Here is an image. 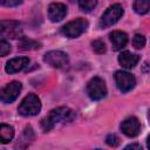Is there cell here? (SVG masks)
I'll return each instance as SVG.
<instances>
[{
  "label": "cell",
  "mask_w": 150,
  "mask_h": 150,
  "mask_svg": "<svg viewBox=\"0 0 150 150\" xmlns=\"http://www.w3.org/2000/svg\"><path fill=\"white\" fill-rule=\"evenodd\" d=\"M115 81H116L117 88L123 93L130 91L136 84L135 76L124 70H117L115 73Z\"/></svg>",
  "instance_id": "52a82bcc"
},
{
  "label": "cell",
  "mask_w": 150,
  "mask_h": 150,
  "mask_svg": "<svg viewBox=\"0 0 150 150\" xmlns=\"http://www.w3.org/2000/svg\"><path fill=\"white\" fill-rule=\"evenodd\" d=\"M95 150H102V149H95Z\"/></svg>",
  "instance_id": "4316f807"
},
{
  "label": "cell",
  "mask_w": 150,
  "mask_h": 150,
  "mask_svg": "<svg viewBox=\"0 0 150 150\" xmlns=\"http://www.w3.org/2000/svg\"><path fill=\"white\" fill-rule=\"evenodd\" d=\"M124 11H123V7L120 5V4H114L111 5L101 16L100 19V22H98V26L100 28H108L112 25H115L123 15Z\"/></svg>",
  "instance_id": "3957f363"
},
{
  "label": "cell",
  "mask_w": 150,
  "mask_h": 150,
  "mask_svg": "<svg viewBox=\"0 0 150 150\" xmlns=\"http://www.w3.org/2000/svg\"><path fill=\"white\" fill-rule=\"evenodd\" d=\"M132 8L139 15L146 14L148 12H150V1H146V0H137V1H135L132 4Z\"/></svg>",
  "instance_id": "e0dca14e"
},
{
  "label": "cell",
  "mask_w": 150,
  "mask_h": 150,
  "mask_svg": "<svg viewBox=\"0 0 150 150\" xmlns=\"http://www.w3.org/2000/svg\"><path fill=\"white\" fill-rule=\"evenodd\" d=\"M14 137V128L8 124H1L0 127V139L1 143H8Z\"/></svg>",
  "instance_id": "2e32d148"
},
{
  "label": "cell",
  "mask_w": 150,
  "mask_h": 150,
  "mask_svg": "<svg viewBox=\"0 0 150 150\" xmlns=\"http://www.w3.org/2000/svg\"><path fill=\"white\" fill-rule=\"evenodd\" d=\"M67 15V7L61 2H52L48 6V16L50 21L59 22Z\"/></svg>",
  "instance_id": "8fae6325"
},
{
  "label": "cell",
  "mask_w": 150,
  "mask_h": 150,
  "mask_svg": "<svg viewBox=\"0 0 150 150\" xmlns=\"http://www.w3.org/2000/svg\"><path fill=\"white\" fill-rule=\"evenodd\" d=\"M91 46H93L94 52L97 53V54H103L105 52V45H104V42L102 40H95V41H93Z\"/></svg>",
  "instance_id": "44dd1931"
},
{
  "label": "cell",
  "mask_w": 150,
  "mask_h": 150,
  "mask_svg": "<svg viewBox=\"0 0 150 150\" xmlns=\"http://www.w3.org/2000/svg\"><path fill=\"white\" fill-rule=\"evenodd\" d=\"M0 34L4 38L9 39H16L21 36L22 34V27L21 23L18 21H6L2 20L0 23Z\"/></svg>",
  "instance_id": "ba28073f"
},
{
  "label": "cell",
  "mask_w": 150,
  "mask_h": 150,
  "mask_svg": "<svg viewBox=\"0 0 150 150\" xmlns=\"http://www.w3.org/2000/svg\"><path fill=\"white\" fill-rule=\"evenodd\" d=\"M111 45H112V49L114 50H120L123 47H125L127 42H128V35L124 32L121 30H114L109 34Z\"/></svg>",
  "instance_id": "9a60e30c"
},
{
  "label": "cell",
  "mask_w": 150,
  "mask_h": 150,
  "mask_svg": "<svg viewBox=\"0 0 150 150\" xmlns=\"http://www.w3.org/2000/svg\"><path fill=\"white\" fill-rule=\"evenodd\" d=\"M139 61V56L137 54H134L131 52H122L118 56V62L123 67V68H127V69H131L134 68Z\"/></svg>",
  "instance_id": "5bb4252c"
},
{
  "label": "cell",
  "mask_w": 150,
  "mask_h": 150,
  "mask_svg": "<svg viewBox=\"0 0 150 150\" xmlns=\"http://www.w3.org/2000/svg\"><path fill=\"white\" fill-rule=\"evenodd\" d=\"M19 47L22 50H32V49H39L40 43L32 39H28V38H21V40L19 42Z\"/></svg>",
  "instance_id": "ac0fdd59"
},
{
  "label": "cell",
  "mask_w": 150,
  "mask_h": 150,
  "mask_svg": "<svg viewBox=\"0 0 150 150\" xmlns=\"http://www.w3.org/2000/svg\"><path fill=\"white\" fill-rule=\"evenodd\" d=\"M123 150H143L142 146L137 143H131V144H128Z\"/></svg>",
  "instance_id": "d4e9b609"
},
{
  "label": "cell",
  "mask_w": 150,
  "mask_h": 150,
  "mask_svg": "<svg viewBox=\"0 0 150 150\" xmlns=\"http://www.w3.org/2000/svg\"><path fill=\"white\" fill-rule=\"evenodd\" d=\"M120 128H121L122 132L125 136H128V137H135L141 131V123H139V121L136 117L131 116V117L125 118L121 123V127Z\"/></svg>",
  "instance_id": "30bf717a"
},
{
  "label": "cell",
  "mask_w": 150,
  "mask_h": 150,
  "mask_svg": "<svg viewBox=\"0 0 150 150\" xmlns=\"http://www.w3.org/2000/svg\"><path fill=\"white\" fill-rule=\"evenodd\" d=\"M9 52H11V45L5 39H1V41H0V55L6 56Z\"/></svg>",
  "instance_id": "7402d4cb"
},
{
  "label": "cell",
  "mask_w": 150,
  "mask_h": 150,
  "mask_svg": "<svg viewBox=\"0 0 150 150\" xmlns=\"http://www.w3.org/2000/svg\"><path fill=\"white\" fill-rule=\"evenodd\" d=\"M105 142H107L108 145H110V146H112V148H115V146H117V145L120 144V139H118V137H117L116 135H114V134L108 135L107 138H105Z\"/></svg>",
  "instance_id": "603a6c76"
},
{
  "label": "cell",
  "mask_w": 150,
  "mask_h": 150,
  "mask_svg": "<svg viewBox=\"0 0 150 150\" xmlns=\"http://www.w3.org/2000/svg\"><path fill=\"white\" fill-rule=\"evenodd\" d=\"M1 6H7V7H13V6H19V5H21L22 4V1H20V0H9V1H7V0H2L1 2Z\"/></svg>",
  "instance_id": "cb8c5ba5"
},
{
  "label": "cell",
  "mask_w": 150,
  "mask_h": 150,
  "mask_svg": "<svg viewBox=\"0 0 150 150\" xmlns=\"http://www.w3.org/2000/svg\"><path fill=\"white\" fill-rule=\"evenodd\" d=\"M146 145H148V148L150 149V136H149L148 139H146Z\"/></svg>",
  "instance_id": "484cf974"
},
{
  "label": "cell",
  "mask_w": 150,
  "mask_h": 150,
  "mask_svg": "<svg viewBox=\"0 0 150 150\" xmlns=\"http://www.w3.org/2000/svg\"><path fill=\"white\" fill-rule=\"evenodd\" d=\"M87 28H88V21L83 18H77L75 20L67 22L62 27L61 32L64 36H67L69 39H75L77 36H80L82 33H84Z\"/></svg>",
  "instance_id": "277c9868"
},
{
  "label": "cell",
  "mask_w": 150,
  "mask_h": 150,
  "mask_svg": "<svg viewBox=\"0 0 150 150\" xmlns=\"http://www.w3.org/2000/svg\"><path fill=\"white\" fill-rule=\"evenodd\" d=\"M97 5V1L96 0H81L79 1V7L81 8V11L86 12V13H89L91 12Z\"/></svg>",
  "instance_id": "d6986e66"
},
{
  "label": "cell",
  "mask_w": 150,
  "mask_h": 150,
  "mask_svg": "<svg viewBox=\"0 0 150 150\" xmlns=\"http://www.w3.org/2000/svg\"><path fill=\"white\" fill-rule=\"evenodd\" d=\"M87 94L94 101H100L103 97H105V95H107V87H105L104 81L101 77H98V76L93 77L87 83Z\"/></svg>",
  "instance_id": "5b68a950"
},
{
  "label": "cell",
  "mask_w": 150,
  "mask_h": 150,
  "mask_svg": "<svg viewBox=\"0 0 150 150\" xmlns=\"http://www.w3.org/2000/svg\"><path fill=\"white\" fill-rule=\"evenodd\" d=\"M43 61L54 68H63L68 64L69 57L64 52L50 50L43 55Z\"/></svg>",
  "instance_id": "8992f818"
},
{
  "label": "cell",
  "mask_w": 150,
  "mask_h": 150,
  "mask_svg": "<svg viewBox=\"0 0 150 150\" xmlns=\"http://www.w3.org/2000/svg\"><path fill=\"white\" fill-rule=\"evenodd\" d=\"M21 88H22V86L18 81H12L11 83L6 84L1 89V95H0L1 101L4 103H12L19 96V94L21 91Z\"/></svg>",
  "instance_id": "9c48e42d"
},
{
  "label": "cell",
  "mask_w": 150,
  "mask_h": 150,
  "mask_svg": "<svg viewBox=\"0 0 150 150\" xmlns=\"http://www.w3.org/2000/svg\"><path fill=\"white\" fill-rule=\"evenodd\" d=\"M41 110V101L35 94H28L20 103L18 111L21 116H35Z\"/></svg>",
  "instance_id": "7a4b0ae2"
},
{
  "label": "cell",
  "mask_w": 150,
  "mask_h": 150,
  "mask_svg": "<svg viewBox=\"0 0 150 150\" xmlns=\"http://www.w3.org/2000/svg\"><path fill=\"white\" fill-rule=\"evenodd\" d=\"M34 138H35V134L33 129L30 127H27L21 134V136L18 138V142L14 145V150H26L33 143Z\"/></svg>",
  "instance_id": "7c38bea8"
},
{
  "label": "cell",
  "mask_w": 150,
  "mask_h": 150,
  "mask_svg": "<svg viewBox=\"0 0 150 150\" xmlns=\"http://www.w3.org/2000/svg\"><path fill=\"white\" fill-rule=\"evenodd\" d=\"M29 63V59L27 56H19V57H14L12 60H9L6 63V71L8 74H15L20 70H22L26 66H28Z\"/></svg>",
  "instance_id": "4fadbf2b"
},
{
  "label": "cell",
  "mask_w": 150,
  "mask_h": 150,
  "mask_svg": "<svg viewBox=\"0 0 150 150\" xmlns=\"http://www.w3.org/2000/svg\"><path fill=\"white\" fill-rule=\"evenodd\" d=\"M132 46L137 49H142L145 46V38L142 34H136L132 39Z\"/></svg>",
  "instance_id": "ffe728a7"
},
{
  "label": "cell",
  "mask_w": 150,
  "mask_h": 150,
  "mask_svg": "<svg viewBox=\"0 0 150 150\" xmlns=\"http://www.w3.org/2000/svg\"><path fill=\"white\" fill-rule=\"evenodd\" d=\"M75 112L68 107H59L49 111V114L41 121V128L43 131H49L59 122H70L74 120Z\"/></svg>",
  "instance_id": "6da1fadb"
}]
</instances>
